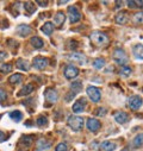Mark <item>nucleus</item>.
<instances>
[{"label":"nucleus","instance_id":"1","mask_svg":"<svg viewBox=\"0 0 143 151\" xmlns=\"http://www.w3.org/2000/svg\"><path fill=\"white\" fill-rule=\"evenodd\" d=\"M90 41L92 42L93 45L98 47V48H104L109 44L110 42V38L109 36L104 32H100V31H93L90 36Z\"/></svg>","mask_w":143,"mask_h":151},{"label":"nucleus","instance_id":"2","mask_svg":"<svg viewBox=\"0 0 143 151\" xmlns=\"http://www.w3.org/2000/svg\"><path fill=\"white\" fill-rule=\"evenodd\" d=\"M68 126L75 132L81 131L84 127V119L78 116H70L68 118Z\"/></svg>","mask_w":143,"mask_h":151},{"label":"nucleus","instance_id":"3","mask_svg":"<svg viewBox=\"0 0 143 151\" xmlns=\"http://www.w3.org/2000/svg\"><path fill=\"white\" fill-rule=\"evenodd\" d=\"M112 56H113V60H115L118 64H121L122 67H123V65H126L128 62H129V58H128L125 51H124L123 49H121V48H117V49L113 51Z\"/></svg>","mask_w":143,"mask_h":151},{"label":"nucleus","instance_id":"4","mask_svg":"<svg viewBox=\"0 0 143 151\" xmlns=\"http://www.w3.org/2000/svg\"><path fill=\"white\" fill-rule=\"evenodd\" d=\"M63 74H64L66 79L72 80V79H75V78L78 76V75H79V69H78L75 65H72V64H69V65H67V67L64 68Z\"/></svg>","mask_w":143,"mask_h":151},{"label":"nucleus","instance_id":"5","mask_svg":"<svg viewBox=\"0 0 143 151\" xmlns=\"http://www.w3.org/2000/svg\"><path fill=\"white\" fill-rule=\"evenodd\" d=\"M68 13H69V20L70 23H78L80 19H81V13L80 11L78 10L77 6H70L68 9Z\"/></svg>","mask_w":143,"mask_h":151},{"label":"nucleus","instance_id":"6","mask_svg":"<svg viewBox=\"0 0 143 151\" xmlns=\"http://www.w3.org/2000/svg\"><path fill=\"white\" fill-rule=\"evenodd\" d=\"M86 92H87V95L90 96V99H91L92 101L98 102V101L100 100L101 94H100V91H99L97 87H94V86H88L87 89H86Z\"/></svg>","mask_w":143,"mask_h":151},{"label":"nucleus","instance_id":"7","mask_svg":"<svg viewBox=\"0 0 143 151\" xmlns=\"http://www.w3.org/2000/svg\"><path fill=\"white\" fill-rule=\"evenodd\" d=\"M142 102H143V100H142V98L138 96V95H132V96H130V98L128 99V106H129L131 109H134V111L138 109V108L142 106Z\"/></svg>","mask_w":143,"mask_h":151},{"label":"nucleus","instance_id":"8","mask_svg":"<svg viewBox=\"0 0 143 151\" xmlns=\"http://www.w3.org/2000/svg\"><path fill=\"white\" fill-rule=\"evenodd\" d=\"M32 64L36 69H38V70H43L44 68H47V65L49 64V60L46 58V57H35L33 61H32Z\"/></svg>","mask_w":143,"mask_h":151},{"label":"nucleus","instance_id":"9","mask_svg":"<svg viewBox=\"0 0 143 151\" xmlns=\"http://www.w3.org/2000/svg\"><path fill=\"white\" fill-rule=\"evenodd\" d=\"M67 57H68V60H70L72 62H77V63H79V64H85V63L87 62L86 56L82 55V54H79V52L70 54V55H68Z\"/></svg>","mask_w":143,"mask_h":151},{"label":"nucleus","instance_id":"10","mask_svg":"<svg viewBox=\"0 0 143 151\" xmlns=\"http://www.w3.org/2000/svg\"><path fill=\"white\" fill-rule=\"evenodd\" d=\"M44 96H46V100L48 102H51V104L56 102L57 99H58V95H57L56 91L53 89V88H47L46 92H44Z\"/></svg>","mask_w":143,"mask_h":151},{"label":"nucleus","instance_id":"11","mask_svg":"<svg viewBox=\"0 0 143 151\" xmlns=\"http://www.w3.org/2000/svg\"><path fill=\"white\" fill-rule=\"evenodd\" d=\"M86 127H87L91 132H97V131L100 129V122H98V120L94 119V118H90V119L86 122Z\"/></svg>","mask_w":143,"mask_h":151},{"label":"nucleus","instance_id":"12","mask_svg":"<svg viewBox=\"0 0 143 151\" xmlns=\"http://www.w3.org/2000/svg\"><path fill=\"white\" fill-rule=\"evenodd\" d=\"M113 118L117 123L119 124H125L128 120H129V116L126 112H123V111H119V112H116L113 114Z\"/></svg>","mask_w":143,"mask_h":151},{"label":"nucleus","instance_id":"13","mask_svg":"<svg viewBox=\"0 0 143 151\" xmlns=\"http://www.w3.org/2000/svg\"><path fill=\"white\" fill-rule=\"evenodd\" d=\"M85 107H86V100L85 99H79L77 102H74L73 105V112L75 113H81L85 111Z\"/></svg>","mask_w":143,"mask_h":151},{"label":"nucleus","instance_id":"14","mask_svg":"<svg viewBox=\"0 0 143 151\" xmlns=\"http://www.w3.org/2000/svg\"><path fill=\"white\" fill-rule=\"evenodd\" d=\"M128 19H129V16H128V13H126L125 11H121V12L117 13L116 17H115L116 23H117V24H121V25L125 24V23L128 22Z\"/></svg>","mask_w":143,"mask_h":151},{"label":"nucleus","instance_id":"15","mask_svg":"<svg viewBox=\"0 0 143 151\" xmlns=\"http://www.w3.org/2000/svg\"><path fill=\"white\" fill-rule=\"evenodd\" d=\"M17 32H18L19 36L26 37V36H29L31 33V27L29 25H26V24H23V25H19L17 27Z\"/></svg>","mask_w":143,"mask_h":151},{"label":"nucleus","instance_id":"16","mask_svg":"<svg viewBox=\"0 0 143 151\" xmlns=\"http://www.w3.org/2000/svg\"><path fill=\"white\" fill-rule=\"evenodd\" d=\"M100 147H101V150H104V151H113V150H116L117 145H116V143H113V142L105 140V142H103V143L100 144Z\"/></svg>","mask_w":143,"mask_h":151},{"label":"nucleus","instance_id":"17","mask_svg":"<svg viewBox=\"0 0 143 151\" xmlns=\"http://www.w3.org/2000/svg\"><path fill=\"white\" fill-rule=\"evenodd\" d=\"M33 89H35V87H33V85L32 83H26L20 91H19V93H18V96H24V95H29L30 93H32L33 92Z\"/></svg>","mask_w":143,"mask_h":151},{"label":"nucleus","instance_id":"18","mask_svg":"<svg viewBox=\"0 0 143 151\" xmlns=\"http://www.w3.org/2000/svg\"><path fill=\"white\" fill-rule=\"evenodd\" d=\"M48 149H50V143L48 140H46V139L37 140V145H36V150L37 151H44Z\"/></svg>","mask_w":143,"mask_h":151},{"label":"nucleus","instance_id":"19","mask_svg":"<svg viewBox=\"0 0 143 151\" xmlns=\"http://www.w3.org/2000/svg\"><path fill=\"white\" fill-rule=\"evenodd\" d=\"M132 52L137 60H143V44H136L132 48Z\"/></svg>","mask_w":143,"mask_h":151},{"label":"nucleus","instance_id":"20","mask_svg":"<svg viewBox=\"0 0 143 151\" xmlns=\"http://www.w3.org/2000/svg\"><path fill=\"white\" fill-rule=\"evenodd\" d=\"M64 19H66L64 14H63L62 12H57V13L55 14V17H54V25L57 26V27H61L62 24L64 23Z\"/></svg>","mask_w":143,"mask_h":151},{"label":"nucleus","instance_id":"21","mask_svg":"<svg viewBox=\"0 0 143 151\" xmlns=\"http://www.w3.org/2000/svg\"><path fill=\"white\" fill-rule=\"evenodd\" d=\"M30 43L32 44V47H33L35 49H41V48H43V45H44V42L40 38V37H32L31 41H30Z\"/></svg>","mask_w":143,"mask_h":151},{"label":"nucleus","instance_id":"22","mask_svg":"<svg viewBox=\"0 0 143 151\" xmlns=\"http://www.w3.org/2000/svg\"><path fill=\"white\" fill-rule=\"evenodd\" d=\"M53 30H54V24L50 23V22H47V23L41 27V31H42L44 35H47V36L51 35V33H53Z\"/></svg>","mask_w":143,"mask_h":151},{"label":"nucleus","instance_id":"23","mask_svg":"<svg viewBox=\"0 0 143 151\" xmlns=\"http://www.w3.org/2000/svg\"><path fill=\"white\" fill-rule=\"evenodd\" d=\"M17 68L20 69V70L27 71V70L30 69V65H29L27 61H25V60H23V58H19V60L17 61Z\"/></svg>","mask_w":143,"mask_h":151},{"label":"nucleus","instance_id":"24","mask_svg":"<svg viewBox=\"0 0 143 151\" xmlns=\"http://www.w3.org/2000/svg\"><path fill=\"white\" fill-rule=\"evenodd\" d=\"M10 118L13 122L19 123L23 119V114H22V112H19V111H13V112H10Z\"/></svg>","mask_w":143,"mask_h":151},{"label":"nucleus","instance_id":"25","mask_svg":"<svg viewBox=\"0 0 143 151\" xmlns=\"http://www.w3.org/2000/svg\"><path fill=\"white\" fill-rule=\"evenodd\" d=\"M132 145H134V147H141V146H143V133H139V134H137L134 138Z\"/></svg>","mask_w":143,"mask_h":151},{"label":"nucleus","instance_id":"26","mask_svg":"<svg viewBox=\"0 0 143 151\" xmlns=\"http://www.w3.org/2000/svg\"><path fill=\"white\" fill-rule=\"evenodd\" d=\"M22 80H23L22 74H13V75H11V76H10L9 82L14 85V83H20V82H22Z\"/></svg>","mask_w":143,"mask_h":151},{"label":"nucleus","instance_id":"27","mask_svg":"<svg viewBox=\"0 0 143 151\" xmlns=\"http://www.w3.org/2000/svg\"><path fill=\"white\" fill-rule=\"evenodd\" d=\"M36 124H37V126L40 127H46L48 125V119L46 116H40L37 119H36Z\"/></svg>","mask_w":143,"mask_h":151},{"label":"nucleus","instance_id":"28","mask_svg":"<svg viewBox=\"0 0 143 151\" xmlns=\"http://www.w3.org/2000/svg\"><path fill=\"white\" fill-rule=\"evenodd\" d=\"M70 88H72V92H74V93L77 94L78 92L81 91V88H82V82H81V81H75V82H73V83L70 85Z\"/></svg>","mask_w":143,"mask_h":151},{"label":"nucleus","instance_id":"29","mask_svg":"<svg viewBox=\"0 0 143 151\" xmlns=\"http://www.w3.org/2000/svg\"><path fill=\"white\" fill-rule=\"evenodd\" d=\"M104 65H105V60L104 58H95L93 61V67L95 69H101V68H104Z\"/></svg>","mask_w":143,"mask_h":151},{"label":"nucleus","instance_id":"30","mask_svg":"<svg viewBox=\"0 0 143 151\" xmlns=\"http://www.w3.org/2000/svg\"><path fill=\"white\" fill-rule=\"evenodd\" d=\"M24 9H25V10H26L29 13H33V12L36 11V7H35L33 3H30V1L24 3Z\"/></svg>","mask_w":143,"mask_h":151},{"label":"nucleus","instance_id":"31","mask_svg":"<svg viewBox=\"0 0 143 151\" xmlns=\"http://www.w3.org/2000/svg\"><path fill=\"white\" fill-rule=\"evenodd\" d=\"M32 136H24L22 139H20V144H24L25 146H29V145H31V143H32Z\"/></svg>","mask_w":143,"mask_h":151},{"label":"nucleus","instance_id":"32","mask_svg":"<svg viewBox=\"0 0 143 151\" xmlns=\"http://www.w3.org/2000/svg\"><path fill=\"white\" fill-rule=\"evenodd\" d=\"M11 70H12V64L11 63H5V64L0 65V71H3V73H10Z\"/></svg>","mask_w":143,"mask_h":151},{"label":"nucleus","instance_id":"33","mask_svg":"<svg viewBox=\"0 0 143 151\" xmlns=\"http://www.w3.org/2000/svg\"><path fill=\"white\" fill-rule=\"evenodd\" d=\"M121 74L123 75V76H129V75L131 74V68L128 67V65H123L121 68Z\"/></svg>","mask_w":143,"mask_h":151},{"label":"nucleus","instance_id":"34","mask_svg":"<svg viewBox=\"0 0 143 151\" xmlns=\"http://www.w3.org/2000/svg\"><path fill=\"white\" fill-rule=\"evenodd\" d=\"M134 22H135L136 24H141V23H143V12H138V13H136V14L134 16Z\"/></svg>","mask_w":143,"mask_h":151},{"label":"nucleus","instance_id":"35","mask_svg":"<svg viewBox=\"0 0 143 151\" xmlns=\"http://www.w3.org/2000/svg\"><path fill=\"white\" fill-rule=\"evenodd\" d=\"M55 151H68V145H67V143H60V144L55 147Z\"/></svg>","mask_w":143,"mask_h":151},{"label":"nucleus","instance_id":"36","mask_svg":"<svg viewBox=\"0 0 143 151\" xmlns=\"http://www.w3.org/2000/svg\"><path fill=\"white\" fill-rule=\"evenodd\" d=\"M6 99H7V94H6V92H5L4 89L0 88V101H4V100H6Z\"/></svg>","mask_w":143,"mask_h":151},{"label":"nucleus","instance_id":"37","mask_svg":"<svg viewBox=\"0 0 143 151\" xmlns=\"http://www.w3.org/2000/svg\"><path fill=\"white\" fill-rule=\"evenodd\" d=\"M74 96H75V93H74V92H69V93L67 94V96H66V101L69 102L72 99H74Z\"/></svg>","mask_w":143,"mask_h":151},{"label":"nucleus","instance_id":"38","mask_svg":"<svg viewBox=\"0 0 143 151\" xmlns=\"http://www.w3.org/2000/svg\"><path fill=\"white\" fill-rule=\"evenodd\" d=\"M97 116H105L106 114V109L105 108H98L97 112H95Z\"/></svg>","mask_w":143,"mask_h":151},{"label":"nucleus","instance_id":"39","mask_svg":"<svg viewBox=\"0 0 143 151\" xmlns=\"http://www.w3.org/2000/svg\"><path fill=\"white\" fill-rule=\"evenodd\" d=\"M126 5H128L129 7H131V9H137L136 3H135V1H132V0H131V1H128V3H126Z\"/></svg>","mask_w":143,"mask_h":151},{"label":"nucleus","instance_id":"40","mask_svg":"<svg viewBox=\"0 0 143 151\" xmlns=\"http://www.w3.org/2000/svg\"><path fill=\"white\" fill-rule=\"evenodd\" d=\"M6 57H7V54H6L5 51H0V62L4 61Z\"/></svg>","mask_w":143,"mask_h":151},{"label":"nucleus","instance_id":"41","mask_svg":"<svg viewBox=\"0 0 143 151\" xmlns=\"http://www.w3.org/2000/svg\"><path fill=\"white\" fill-rule=\"evenodd\" d=\"M5 140H6V134L3 131H0V142H5Z\"/></svg>","mask_w":143,"mask_h":151},{"label":"nucleus","instance_id":"42","mask_svg":"<svg viewBox=\"0 0 143 151\" xmlns=\"http://www.w3.org/2000/svg\"><path fill=\"white\" fill-rule=\"evenodd\" d=\"M77 44H78V43H77L75 41H73V42H70V48H73V49H75V48L78 47Z\"/></svg>","mask_w":143,"mask_h":151},{"label":"nucleus","instance_id":"43","mask_svg":"<svg viewBox=\"0 0 143 151\" xmlns=\"http://www.w3.org/2000/svg\"><path fill=\"white\" fill-rule=\"evenodd\" d=\"M37 4L41 5V6H47L48 5V1H37Z\"/></svg>","mask_w":143,"mask_h":151},{"label":"nucleus","instance_id":"44","mask_svg":"<svg viewBox=\"0 0 143 151\" xmlns=\"http://www.w3.org/2000/svg\"><path fill=\"white\" fill-rule=\"evenodd\" d=\"M68 1H67V0H64V1H58V5H61V4H67Z\"/></svg>","mask_w":143,"mask_h":151},{"label":"nucleus","instance_id":"45","mask_svg":"<svg viewBox=\"0 0 143 151\" xmlns=\"http://www.w3.org/2000/svg\"><path fill=\"white\" fill-rule=\"evenodd\" d=\"M122 151H129V149H128V147H126V149H123V150H122Z\"/></svg>","mask_w":143,"mask_h":151},{"label":"nucleus","instance_id":"46","mask_svg":"<svg viewBox=\"0 0 143 151\" xmlns=\"http://www.w3.org/2000/svg\"><path fill=\"white\" fill-rule=\"evenodd\" d=\"M142 92H143V88H142Z\"/></svg>","mask_w":143,"mask_h":151}]
</instances>
